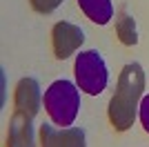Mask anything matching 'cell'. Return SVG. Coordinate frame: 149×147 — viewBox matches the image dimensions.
<instances>
[{"mask_svg":"<svg viewBox=\"0 0 149 147\" xmlns=\"http://www.w3.org/2000/svg\"><path fill=\"white\" fill-rule=\"evenodd\" d=\"M82 13L96 24H107L113 16L111 0H78Z\"/></svg>","mask_w":149,"mask_h":147,"instance_id":"obj_7","label":"cell"},{"mask_svg":"<svg viewBox=\"0 0 149 147\" xmlns=\"http://www.w3.org/2000/svg\"><path fill=\"white\" fill-rule=\"evenodd\" d=\"M145 92V71L138 62H129L125 65L123 71L118 76V85H116V94L109 100V123L116 132H127L134 127L138 107L143 100Z\"/></svg>","mask_w":149,"mask_h":147,"instance_id":"obj_1","label":"cell"},{"mask_svg":"<svg viewBox=\"0 0 149 147\" xmlns=\"http://www.w3.org/2000/svg\"><path fill=\"white\" fill-rule=\"evenodd\" d=\"M138 116H140V123H143L145 132L149 134V94H147V96H143V100H140V107H138Z\"/></svg>","mask_w":149,"mask_h":147,"instance_id":"obj_12","label":"cell"},{"mask_svg":"<svg viewBox=\"0 0 149 147\" xmlns=\"http://www.w3.org/2000/svg\"><path fill=\"white\" fill-rule=\"evenodd\" d=\"M7 147H36L33 141V118L13 111L7 132Z\"/></svg>","mask_w":149,"mask_h":147,"instance_id":"obj_6","label":"cell"},{"mask_svg":"<svg viewBox=\"0 0 149 147\" xmlns=\"http://www.w3.org/2000/svg\"><path fill=\"white\" fill-rule=\"evenodd\" d=\"M42 103H45V109H47L49 118L56 125L69 127L76 120L78 109H80V92L69 80H56L45 92Z\"/></svg>","mask_w":149,"mask_h":147,"instance_id":"obj_2","label":"cell"},{"mask_svg":"<svg viewBox=\"0 0 149 147\" xmlns=\"http://www.w3.org/2000/svg\"><path fill=\"white\" fill-rule=\"evenodd\" d=\"M82 43H85V34H82L80 27L65 22V20L54 24V29H51V47H54V56L58 60L69 58Z\"/></svg>","mask_w":149,"mask_h":147,"instance_id":"obj_4","label":"cell"},{"mask_svg":"<svg viewBox=\"0 0 149 147\" xmlns=\"http://www.w3.org/2000/svg\"><path fill=\"white\" fill-rule=\"evenodd\" d=\"M56 134L58 129H54L51 125H40V145L42 147H58V141H56Z\"/></svg>","mask_w":149,"mask_h":147,"instance_id":"obj_10","label":"cell"},{"mask_svg":"<svg viewBox=\"0 0 149 147\" xmlns=\"http://www.w3.org/2000/svg\"><path fill=\"white\" fill-rule=\"evenodd\" d=\"M40 87L33 78H20L16 89H13V111L18 114H27V116L36 118L40 111Z\"/></svg>","mask_w":149,"mask_h":147,"instance_id":"obj_5","label":"cell"},{"mask_svg":"<svg viewBox=\"0 0 149 147\" xmlns=\"http://www.w3.org/2000/svg\"><path fill=\"white\" fill-rule=\"evenodd\" d=\"M74 74H76V85H78V89L89 94V96L102 94L107 83H109L107 65H105V60H102L100 51H96V49H87V51H80V54L76 56Z\"/></svg>","mask_w":149,"mask_h":147,"instance_id":"obj_3","label":"cell"},{"mask_svg":"<svg viewBox=\"0 0 149 147\" xmlns=\"http://www.w3.org/2000/svg\"><path fill=\"white\" fill-rule=\"evenodd\" d=\"M29 2H31V9L38 13H51L62 5V0H29Z\"/></svg>","mask_w":149,"mask_h":147,"instance_id":"obj_11","label":"cell"},{"mask_svg":"<svg viewBox=\"0 0 149 147\" xmlns=\"http://www.w3.org/2000/svg\"><path fill=\"white\" fill-rule=\"evenodd\" d=\"M58 147H87V141H85V132L78 127H67L56 134Z\"/></svg>","mask_w":149,"mask_h":147,"instance_id":"obj_9","label":"cell"},{"mask_svg":"<svg viewBox=\"0 0 149 147\" xmlns=\"http://www.w3.org/2000/svg\"><path fill=\"white\" fill-rule=\"evenodd\" d=\"M116 36L123 45L131 47V45L138 43V31H136V20L131 18L129 13L120 9L118 11V20H116Z\"/></svg>","mask_w":149,"mask_h":147,"instance_id":"obj_8","label":"cell"}]
</instances>
